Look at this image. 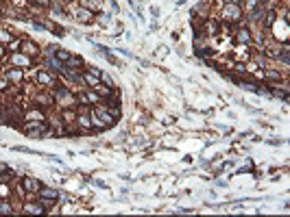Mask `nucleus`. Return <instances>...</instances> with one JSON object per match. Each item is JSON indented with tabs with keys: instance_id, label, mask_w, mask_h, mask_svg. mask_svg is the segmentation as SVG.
<instances>
[{
	"instance_id": "1",
	"label": "nucleus",
	"mask_w": 290,
	"mask_h": 217,
	"mask_svg": "<svg viewBox=\"0 0 290 217\" xmlns=\"http://www.w3.org/2000/svg\"><path fill=\"white\" fill-rule=\"evenodd\" d=\"M223 15H225V20H231V22H236V20L240 17V9H238L236 4H229V7L225 9V13H223Z\"/></svg>"
},
{
	"instance_id": "2",
	"label": "nucleus",
	"mask_w": 290,
	"mask_h": 217,
	"mask_svg": "<svg viewBox=\"0 0 290 217\" xmlns=\"http://www.w3.org/2000/svg\"><path fill=\"white\" fill-rule=\"evenodd\" d=\"M24 185H26V189H29V191H35V189L40 187V182H37V180H31V178H26V180H24Z\"/></svg>"
},
{
	"instance_id": "3",
	"label": "nucleus",
	"mask_w": 290,
	"mask_h": 217,
	"mask_svg": "<svg viewBox=\"0 0 290 217\" xmlns=\"http://www.w3.org/2000/svg\"><path fill=\"white\" fill-rule=\"evenodd\" d=\"M40 193H42V195H46V198H57V191H52V189H42Z\"/></svg>"
},
{
	"instance_id": "4",
	"label": "nucleus",
	"mask_w": 290,
	"mask_h": 217,
	"mask_svg": "<svg viewBox=\"0 0 290 217\" xmlns=\"http://www.w3.org/2000/svg\"><path fill=\"white\" fill-rule=\"evenodd\" d=\"M79 20L87 22V20H92V13H87V11H81V13H79Z\"/></svg>"
},
{
	"instance_id": "5",
	"label": "nucleus",
	"mask_w": 290,
	"mask_h": 217,
	"mask_svg": "<svg viewBox=\"0 0 290 217\" xmlns=\"http://www.w3.org/2000/svg\"><path fill=\"white\" fill-rule=\"evenodd\" d=\"M238 35H240V37H238V42H249V39H251V37H249V33H246V31H240V33H238Z\"/></svg>"
},
{
	"instance_id": "6",
	"label": "nucleus",
	"mask_w": 290,
	"mask_h": 217,
	"mask_svg": "<svg viewBox=\"0 0 290 217\" xmlns=\"http://www.w3.org/2000/svg\"><path fill=\"white\" fill-rule=\"evenodd\" d=\"M26 213H42V209H37L35 204H29L26 206Z\"/></svg>"
},
{
	"instance_id": "7",
	"label": "nucleus",
	"mask_w": 290,
	"mask_h": 217,
	"mask_svg": "<svg viewBox=\"0 0 290 217\" xmlns=\"http://www.w3.org/2000/svg\"><path fill=\"white\" fill-rule=\"evenodd\" d=\"M0 213H11V209H9V204H4V202H0Z\"/></svg>"
},
{
	"instance_id": "8",
	"label": "nucleus",
	"mask_w": 290,
	"mask_h": 217,
	"mask_svg": "<svg viewBox=\"0 0 290 217\" xmlns=\"http://www.w3.org/2000/svg\"><path fill=\"white\" fill-rule=\"evenodd\" d=\"M13 61H15V63H22V65L26 63V59H24V57H20V54H15V57H13Z\"/></svg>"
},
{
	"instance_id": "9",
	"label": "nucleus",
	"mask_w": 290,
	"mask_h": 217,
	"mask_svg": "<svg viewBox=\"0 0 290 217\" xmlns=\"http://www.w3.org/2000/svg\"><path fill=\"white\" fill-rule=\"evenodd\" d=\"M24 48H26V52H29V54H33V52H35V46H33V43H26Z\"/></svg>"
},
{
	"instance_id": "10",
	"label": "nucleus",
	"mask_w": 290,
	"mask_h": 217,
	"mask_svg": "<svg viewBox=\"0 0 290 217\" xmlns=\"http://www.w3.org/2000/svg\"><path fill=\"white\" fill-rule=\"evenodd\" d=\"M0 42H9V35H7L2 28H0Z\"/></svg>"
},
{
	"instance_id": "11",
	"label": "nucleus",
	"mask_w": 290,
	"mask_h": 217,
	"mask_svg": "<svg viewBox=\"0 0 290 217\" xmlns=\"http://www.w3.org/2000/svg\"><path fill=\"white\" fill-rule=\"evenodd\" d=\"M9 78H13V81H20V72H11V74H9Z\"/></svg>"
},
{
	"instance_id": "12",
	"label": "nucleus",
	"mask_w": 290,
	"mask_h": 217,
	"mask_svg": "<svg viewBox=\"0 0 290 217\" xmlns=\"http://www.w3.org/2000/svg\"><path fill=\"white\" fill-rule=\"evenodd\" d=\"M59 52V59H68V54H66V50H57Z\"/></svg>"
},
{
	"instance_id": "13",
	"label": "nucleus",
	"mask_w": 290,
	"mask_h": 217,
	"mask_svg": "<svg viewBox=\"0 0 290 217\" xmlns=\"http://www.w3.org/2000/svg\"><path fill=\"white\" fill-rule=\"evenodd\" d=\"M37 2H40V4H48V0H37Z\"/></svg>"
},
{
	"instance_id": "14",
	"label": "nucleus",
	"mask_w": 290,
	"mask_h": 217,
	"mask_svg": "<svg viewBox=\"0 0 290 217\" xmlns=\"http://www.w3.org/2000/svg\"><path fill=\"white\" fill-rule=\"evenodd\" d=\"M2 52H4V48H0V54H2Z\"/></svg>"
}]
</instances>
